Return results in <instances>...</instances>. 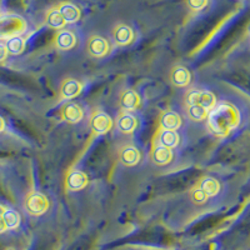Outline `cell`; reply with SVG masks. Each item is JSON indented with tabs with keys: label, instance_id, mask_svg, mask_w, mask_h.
<instances>
[{
	"label": "cell",
	"instance_id": "obj_21",
	"mask_svg": "<svg viewBox=\"0 0 250 250\" xmlns=\"http://www.w3.org/2000/svg\"><path fill=\"white\" fill-rule=\"evenodd\" d=\"M187 113L188 117L194 122H202V120L208 119V115H209V110L200 105H189Z\"/></svg>",
	"mask_w": 250,
	"mask_h": 250
},
{
	"label": "cell",
	"instance_id": "obj_5",
	"mask_svg": "<svg viewBox=\"0 0 250 250\" xmlns=\"http://www.w3.org/2000/svg\"><path fill=\"white\" fill-rule=\"evenodd\" d=\"M60 114H62V119L68 124H77L83 119V109L77 103L73 102L65 103L60 110Z\"/></svg>",
	"mask_w": 250,
	"mask_h": 250
},
{
	"label": "cell",
	"instance_id": "obj_8",
	"mask_svg": "<svg viewBox=\"0 0 250 250\" xmlns=\"http://www.w3.org/2000/svg\"><path fill=\"white\" fill-rule=\"evenodd\" d=\"M117 126L120 133L131 134L137 130L138 119L131 111H123L117 119Z\"/></svg>",
	"mask_w": 250,
	"mask_h": 250
},
{
	"label": "cell",
	"instance_id": "obj_30",
	"mask_svg": "<svg viewBox=\"0 0 250 250\" xmlns=\"http://www.w3.org/2000/svg\"><path fill=\"white\" fill-rule=\"evenodd\" d=\"M4 211H5V209H4V208H3V205H0V218L3 216Z\"/></svg>",
	"mask_w": 250,
	"mask_h": 250
},
{
	"label": "cell",
	"instance_id": "obj_23",
	"mask_svg": "<svg viewBox=\"0 0 250 250\" xmlns=\"http://www.w3.org/2000/svg\"><path fill=\"white\" fill-rule=\"evenodd\" d=\"M198 105L203 106L207 110H213L216 105V99L214 94L210 91H200L199 100H198Z\"/></svg>",
	"mask_w": 250,
	"mask_h": 250
},
{
	"label": "cell",
	"instance_id": "obj_16",
	"mask_svg": "<svg viewBox=\"0 0 250 250\" xmlns=\"http://www.w3.org/2000/svg\"><path fill=\"white\" fill-rule=\"evenodd\" d=\"M171 83H173L175 86H179V88H184V86L189 85V83L191 80L190 71L188 70L185 66H175L171 71Z\"/></svg>",
	"mask_w": 250,
	"mask_h": 250
},
{
	"label": "cell",
	"instance_id": "obj_27",
	"mask_svg": "<svg viewBox=\"0 0 250 250\" xmlns=\"http://www.w3.org/2000/svg\"><path fill=\"white\" fill-rule=\"evenodd\" d=\"M8 49H6V45L3 43H0V62H4L6 59V55H8Z\"/></svg>",
	"mask_w": 250,
	"mask_h": 250
},
{
	"label": "cell",
	"instance_id": "obj_18",
	"mask_svg": "<svg viewBox=\"0 0 250 250\" xmlns=\"http://www.w3.org/2000/svg\"><path fill=\"white\" fill-rule=\"evenodd\" d=\"M45 21L46 24L53 29H62L64 28V25L66 24V21L64 20L62 15L60 14L59 9L58 8L49 10L48 14H46Z\"/></svg>",
	"mask_w": 250,
	"mask_h": 250
},
{
	"label": "cell",
	"instance_id": "obj_7",
	"mask_svg": "<svg viewBox=\"0 0 250 250\" xmlns=\"http://www.w3.org/2000/svg\"><path fill=\"white\" fill-rule=\"evenodd\" d=\"M113 38L115 44L119 46H126L133 43L134 40V31L129 25L125 24H119L114 28Z\"/></svg>",
	"mask_w": 250,
	"mask_h": 250
},
{
	"label": "cell",
	"instance_id": "obj_2",
	"mask_svg": "<svg viewBox=\"0 0 250 250\" xmlns=\"http://www.w3.org/2000/svg\"><path fill=\"white\" fill-rule=\"evenodd\" d=\"M25 209L30 215H43L49 208V200L43 193L33 191L25 198Z\"/></svg>",
	"mask_w": 250,
	"mask_h": 250
},
{
	"label": "cell",
	"instance_id": "obj_22",
	"mask_svg": "<svg viewBox=\"0 0 250 250\" xmlns=\"http://www.w3.org/2000/svg\"><path fill=\"white\" fill-rule=\"evenodd\" d=\"M3 220L5 223L6 229H17L20 224V215L13 209H5L3 214Z\"/></svg>",
	"mask_w": 250,
	"mask_h": 250
},
{
	"label": "cell",
	"instance_id": "obj_13",
	"mask_svg": "<svg viewBox=\"0 0 250 250\" xmlns=\"http://www.w3.org/2000/svg\"><path fill=\"white\" fill-rule=\"evenodd\" d=\"M160 130H176L182 125V118L175 111H165L160 115Z\"/></svg>",
	"mask_w": 250,
	"mask_h": 250
},
{
	"label": "cell",
	"instance_id": "obj_9",
	"mask_svg": "<svg viewBox=\"0 0 250 250\" xmlns=\"http://www.w3.org/2000/svg\"><path fill=\"white\" fill-rule=\"evenodd\" d=\"M54 44L59 50H70L77 45V37L73 31L62 29L55 35Z\"/></svg>",
	"mask_w": 250,
	"mask_h": 250
},
{
	"label": "cell",
	"instance_id": "obj_25",
	"mask_svg": "<svg viewBox=\"0 0 250 250\" xmlns=\"http://www.w3.org/2000/svg\"><path fill=\"white\" fill-rule=\"evenodd\" d=\"M200 90H189L185 95V103L187 105H198V100H199Z\"/></svg>",
	"mask_w": 250,
	"mask_h": 250
},
{
	"label": "cell",
	"instance_id": "obj_10",
	"mask_svg": "<svg viewBox=\"0 0 250 250\" xmlns=\"http://www.w3.org/2000/svg\"><path fill=\"white\" fill-rule=\"evenodd\" d=\"M119 160L125 167H135L140 162V151L134 145H125L119 151Z\"/></svg>",
	"mask_w": 250,
	"mask_h": 250
},
{
	"label": "cell",
	"instance_id": "obj_1",
	"mask_svg": "<svg viewBox=\"0 0 250 250\" xmlns=\"http://www.w3.org/2000/svg\"><path fill=\"white\" fill-rule=\"evenodd\" d=\"M240 122V114L234 105L222 103L215 105L208 115V128L216 137H225L236 128Z\"/></svg>",
	"mask_w": 250,
	"mask_h": 250
},
{
	"label": "cell",
	"instance_id": "obj_15",
	"mask_svg": "<svg viewBox=\"0 0 250 250\" xmlns=\"http://www.w3.org/2000/svg\"><path fill=\"white\" fill-rule=\"evenodd\" d=\"M120 105L124 111H134L140 106V97L137 91L126 90L120 97Z\"/></svg>",
	"mask_w": 250,
	"mask_h": 250
},
{
	"label": "cell",
	"instance_id": "obj_28",
	"mask_svg": "<svg viewBox=\"0 0 250 250\" xmlns=\"http://www.w3.org/2000/svg\"><path fill=\"white\" fill-rule=\"evenodd\" d=\"M6 230V227H5V223H4L3 218H0V234L4 233Z\"/></svg>",
	"mask_w": 250,
	"mask_h": 250
},
{
	"label": "cell",
	"instance_id": "obj_6",
	"mask_svg": "<svg viewBox=\"0 0 250 250\" xmlns=\"http://www.w3.org/2000/svg\"><path fill=\"white\" fill-rule=\"evenodd\" d=\"M88 183H89L88 175L80 170L69 171L68 175H66L65 178L66 189L71 191L82 190L83 188H85L86 185H88Z\"/></svg>",
	"mask_w": 250,
	"mask_h": 250
},
{
	"label": "cell",
	"instance_id": "obj_4",
	"mask_svg": "<svg viewBox=\"0 0 250 250\" xmlns=\"http://www.w3.org/2000/svg\"><path fill=\"white\" fill-rule=\"evenodd\" d=\"M88 53L94 58H103L108 55L109 50H110V45H109L108 40L105 38L100 37V35H93L90 39L88 40Z\"/></svg>",
	"mask_w": 250,
	"mask_h": 250
},
{
	"label": "cell",
	"instance_id": "obj_11",
	"mask_svg": "<svg viewBox=\"0 0 250 250\" xmlns=\"http://www.w3.org/2000/svg\"><path fill=\"white\" fill-rule=\"evenodd\" d=\"M82 83L75 79H66L62 82V88H60V98L64 100L74 99L82 91Z\"/></svg>",
	"mask_w": 250,
	"mask_h": 250
},
{
	"label": "cell",
	"instance_id": "obj_3",
	"mask_svg": "<svg viewBox=\"0 0 250 250\" xmlns=\"http://www.w3.org/2000/svg\"><path fill=\"white\" fill-rule=\"evenodd\" d=\"M113 126V120L105 111L97 110L91 114L90 118V129L97 135H104L109 133Z\"/></svg>",
	"mask_w": 250,
	"mask_h": 250
},
{
	"label": "cell",
	"instance_id": "obj_17",
	"mask_svg": "<svg viewBox=\"0 0 250 250\" xmlns=\"http://www.w3.org/2000/svg\"><path fill=\"white\" fill-rule=\"evenodd\" d=\"M158 144L163 145L165 148L173 149L179 145L180 138L176 130H159L158 133Z\"/></svg>",
	"mask_w": 250,
	"mask_h": 250
},
{
	"label": "cell",
	"instance_id": "obj_24",
	"mask_svg": "<svg viewBox=\"0 0 250 250\" xmlns=\"http://www.w3.org/2000/svg\"><path fill=\"white\" fill-rule=\"evenodd\" d=\"M190 198H191V202L196 205H202L207 203V200L209 199V196L208 194L203 190L200 187H196L194 188L193 190H191L190 194Z\"/></svg>",
	"mask_w": 250,
	"mask_h": 250
},
{
	"label": "cell",
	"instance_id": "obj_19",
	"mask_svg": "<svg viewBox=\"0 0 250 250\" xmlns=\"http://www.w3.org/2000/svg\"><path fill=\"white\" fill-rule=\"evenodd\" d=\"M5 45H6V49H8L9 54L19 55L20 53H23L24 48H25V39L19 37V35L9 38Z\"/></svg>",
	"mask_w": 250,
	"mask_h": 250
},
{
	"label": "cell",
	"instance_id": "obj_26",
	"mask_svg": "<svg viewBox=\"0 0 250 250\" xmlns=\"http://www.w3.org/2000/svg\"><path fill=\"white\" fill-rule=\"evenodd\" d=\"M187 4L191 10L199 12L208 5V0H187Z\"/></svg>",
	"mask_w": 250,
	"mask_h": 250
},
{
	"label": "cell",
	"instance_id": "obj_14",
	"mask_svg": "<svg viewBox=\"0 0 250 250\" xmlns=\"http://www.w3.org/2000/svg\"><path fill=\"white\" fill-rule=\"evenodd\" d=\"M58 9H59L60 14L62 15V18H64V20L66 21V24L77 23L78 20L80 19V15H82L80 9L78 8L75 4L68 3V1L60 4Z\"/></svg>",
	"mask_w": 250,
	"mask_h": 250
},
{
	"label": "cell",
	"instance_id": "obj_12",
	"mask_svg": "<svg viewBox=\"0 0 250 250\" xmlns=\"http://www.w3.org/2000/svg\"><path fill=\"white\" fill-rule=\"evenodd\" d=\"M151 160L154 164L159 165V167L168 165L173 160V151L171 149L165 148L163 145L156 144L151 150Z\"/></svg>",
	"mask_w": 250,
	"mask_h": 250
},
{
	"label": "cell",
	"instance_id": "obj_29",
	"mask_svg": "<svg viewBox=\"0 0 250 250\" xmlns=\"http://www.w3.org/2000/svg\"><path fill=\"white\" fill-rule=\"evenodd\" d=\"M4 129H5V122H4L3 118L0 117V133L4 131Z\"/></svg>",
	"mask_w": 250,
	"mask_h": 250
},
{
	"label": "cell",
	"instance_id": "obj_20",
	"mask_svg": "<svg viewBox=\"0 0 250 250\" xmlns=\"http://www.w3.org/2000/svg\"><path fill=\"white\" fill-rule=\"evenodd\" d=\"M198 187L202 188L203 190L208 194V196L216 195L220 190V184H219L218 180L214 179V178H209V176L204 178Z\"/></svg>",
	"mask_w": 250,
	"mask_h": 250
}]
</instances>
